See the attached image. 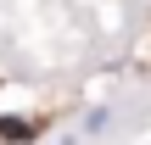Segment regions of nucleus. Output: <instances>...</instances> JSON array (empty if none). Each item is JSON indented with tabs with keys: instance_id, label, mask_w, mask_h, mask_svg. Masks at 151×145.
<instances>
[{
	"instance_id": "obj_1",
	"label": "nucleus",
	"mask_w": 151,
	"mask_h": 145,
	"mask_svg": "<svg viewBox=\"0 0 151 145\" xmlns=\"http://www.w3.org/2000/svg\"><path fill=\"white\" fill-rule=\"evenodd\" d=\"M34 134H39V123H28V117H0V140L22 145V140H34Z\"/></svg>"
},
{
	"instance_id": "obj_2",
	"label": "nucleus",
	"mask_w": 151,
	"mask_h": 145,
	"mask_svg": "<svg viewBox=\"0 0 151 145\" xmlns=\"http://www.w3.org/2000/svg\"><path fill=\"white\" fill-rule=\"evenodd\" d=\"M106 123H112V112H106V106L84 112V134H106Z\"/></svg>"
}]
</instances>
